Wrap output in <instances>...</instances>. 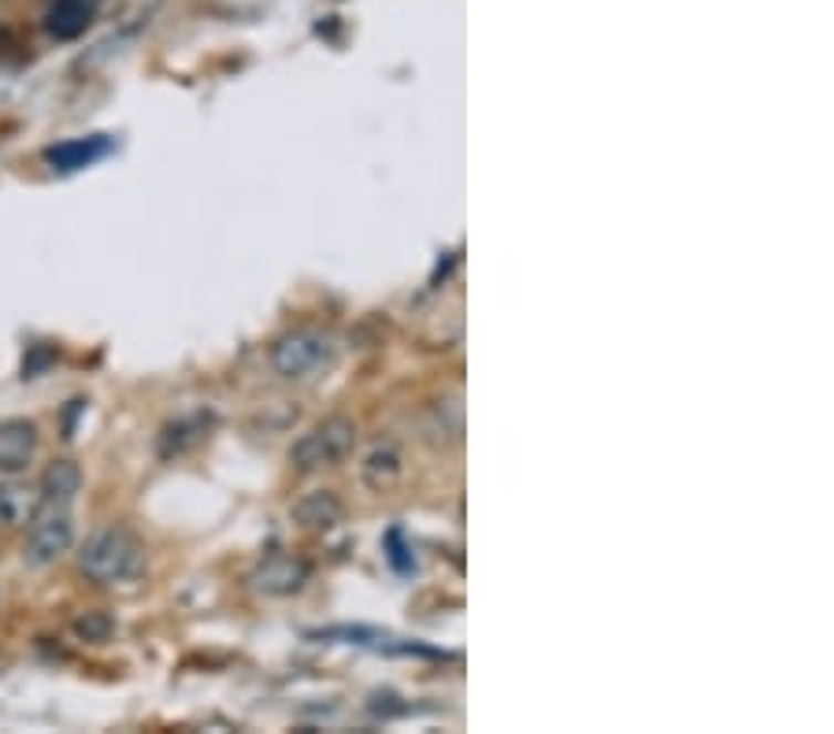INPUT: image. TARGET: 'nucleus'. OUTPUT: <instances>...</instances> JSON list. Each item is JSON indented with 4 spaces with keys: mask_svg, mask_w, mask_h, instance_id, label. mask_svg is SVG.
Listing matches in <instances>:
<instances>
[{
    "mask_svg": "<svg viewBox=\"0 0 834 734\" xmlns=\"http://www.w3.org/2000/svg\"><path fill=\"white\" fill-rule=\"evenodd\" d=\"M93 23V0H52L45 12V30L56 41H75Z\"/></svg>",
    "mask_w": 834,
    "mask_h": 734,
    "instance_id": "obj_9",
    "label": "nucleus"
},
{
    "mask_svg": "<svg viewBox=\"0 0 834 734\" xmlns=\"http://www.w3.org/2000/svg\"><path fill=\"white\" fill-rule=\"evenodd\" d=\"M41 508V489L30 483H19V478H8L0 483V527L15 530L27 527L34 513Z\"/></svg>",
    "mask_w": 834,
    "mask_h": 734,
    "instance_id": "obj_7",
    "label": "nucleus"
},
{
    "mask_svg": "<svg viewBox=\"0 0 834 734\" xmlns=\"http://www.w3.org/2000/svg\"><path fill=\"white\" fill-rule=\"evenodd\" d=\"M82 489V472L75 461H52L41 475V502L45 505H71Z\"/></svg>",
    "mask_w": 834,
    "mask_h": 734,
    "instance_id": "obj_12",
    "label": "nucleus"
},
{
    "mask_svg": "<svg viewBox=\"0 0 834 734\" xmlns=\"http://www.w3.org/2000/svg\"><path fill=\"white\" fill-rule=\"evenodd\" d=\"M49 360H52V353H49V349H34V356H30L27 364H23V375H27V379H30V375H38V371L45 368Z\"/></svg>",
    "mask_w": 834,
    "mask_h": 734,
    "instance_id": "obj_16",
    "label": "nucleus"
},
{
    "mask_svg": "<svg viewBox=\"0 0 834 734\" xmlns=\"http://www.w3.org/2000/svg\"><path fill=\"white\" fill-rule=\"evenodd\" d=\"M364 486H372V489H394L397 483H400V475H405V456H400V449L397 445H375L372 453H367V461H364Z\"/></svg>",
    "mask_w": 834,
    "mask_h": 734,
    "instance_id": "obj_11",
    "label": "nucleus"
},
{
    "mask_svg": "<svg viewBox=\"0 0 834 734\" xmlns=\"http://www.w3.org/2000/svg\"><path fill=\"white\" fill-rule=\"evenodd\" d=\"M200 420H183V423H171V427L164 431V438H160V456H178V453H186L189 445H197L200 442Z\"/></svg>",
    "mask_w": 834,
    "mask_h": 734,
    "instance_id": "obj_13",
    "label": "nucleus"
},
{
    "mask_svg": "<svg viewBox=\"0 0 834 734\" xmlns=\"http://www.w3.org/2000/svg\"><path fill=\"white\" fill-rule=\"evenodd\" d=\"M112 631H115V620L101 609H93L75 620V634L82 638V642H108Z\"/></svg>",
    "mask_w": 834,
    "mask_h": 734,
    "instance_id": "obj_14",
    "label": "nucleus"
},
{
    "mask_svg": "<svg viewBox=\"0 0 834 734\" xmlns=\"http://www.w3.org/2000/svg\"><path fill=\"white\" fill-rule=\"evenodd\" d=\"M386 546H389V564H394L397 571H408L411 568V560L405 557V546H400V530H389V538H386Z\"/></svg>",
    "mask_w": 834,
    "mask_h": 734,
    "instance_id": "obj_15",
    "label": "nucleus"
},
{
    "mask_svg": "<svg viewBox=\"0 0 834 734\" xmlns=\"http://www.w3.org/2000/svg\"><path fill=\"white\" fill-rule=\"evenodd\" d=\"M337 360V345L331 334L323 331H293L286 338H279V342L271 345V368L279 379H290V382H301V379H312L326 371Z\"/></svg>",
    "mask_w": 834,
    "mask_h": 734,
    "instance_id": "obj_2",
    "label": "nucleus"
},
{
    "mask_svg": "<svg viewBox=\"0 0 834 734\" xmlns=\"http://www.w3.org/2000/svg\"><path fill=\"white\" fill-rule=\"evenodd\" d=\"M304 582H309V564L290 557V552H274L252 571V590L268 593V598H286V593H298Z\"/></svg>",
    "mask_w": 834,
    "mask_h": 734,
    "instance_id": "obj_5",
    "label": "nucleus"
},
{
    "mask_svg": "<svg viewBox=\"0 0 834 734\" xmlns=\"http://www.w3.org/2000/svg\"><path fill=\"white\" fill-rule=\"evenodd\" d=\"M115 148V142L108 134H90V137H75V142H63V145H52L45 148V164L52 172L60 175H71V172H82V167L97 164Z\"/></svg>",
    "mask_w": 834,
    "mask_h": 734,
    "instance_id": "obj_6",
    "label": "nucleus"
},
{
    "mask_svg": "<svg viewBox=\"0 0 834 734\" xmlns=\"http://www.w3.org/2000/svg\"><path fill=\"white\" fill-rule=\"evenodd\" d=\"M353 445H356V423L345 416H326L293 442L290 464L298 472H320V467H334L337 461H345L353 453Z\"/></svg>",
    "mask_w": 834,
    "mask_h": 734,
    "instance_id": "obj_3",
    "label": "nucleus"
},
{
    "mask_svg": "<svg viewBox=\"0 0 834 734\" xmlns=\"http://www.w3.org/2000/svg\"><path fill=\"white\" fill-rule=\"evenodd\" d=\"M82 576L115 587V582H131L145 571V546L126 527H104L79 552Z\"/></svg>",
    "mask_w": 834,
    "mask_h": 734,
    "instance_id": "obj_1",
    "label": "nucleus"
},
{
    "mask_svg": "<svg viewBox=\"0 0 834 734\" xmlns=\"http://www.w3.org/2000/svg\"><path fill=\"white\" fill-rule=\"evenodd\" d=\"M71 541H75V519H71L67 505L41 502L34 519H30L23 560L30 568H49V564H56L71 549Z\"/></svg>",
    "mask_w": 834,
    "mask_h": 734,
    "instance_id": "obj_4",
    "label": "nucleus"
},
{
    "mask_svg": "<svg viewBox=\"0 0 834 734\" xmlns=\"http://www.w3.org/2000/svg\"><path fill=\"white\" fill-rule=\"evenodd\" d=\"M293 519L309 530H331L342 524V502L331 494V489H312L293 502Z\"/></svg>",
    "mask_w": 834,
    "mask_h": 734,
    "instance_id": "obj_10",
    "label": "nucleus"
},
{
    "mask_svg": "<svg viewBox=\"0 0 834 734\" xmlns=\"http://www.w3.org/2000/svg\"><path fill=\"white\" fill-rule=\"evenodd\" d=\"M38 445V427L30 420L0 423V472H23Z\"/></svg>",
    "mask_w": 834,
    "mask_h": 734,
    "instance_id": "obj_8",
    "label": "nucleus"
}]
</instances>
